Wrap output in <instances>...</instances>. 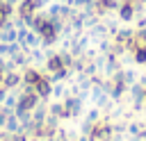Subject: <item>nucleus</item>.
Masks as SVG:
<instances>
[{
  "instance_id": "nucleus-1",
  "label": "nucleus",
  "mask_w": 146,
  "mask_h": 141,
  "mask_svg": "<svg viewBox=\"0 0 146 141\" xmlns=\"http://www.w3.org/2000/svg\"><path fill=\"white\" fill-rule=\"evenodd\" d=\"M16 11H18V16H21L23 20L30 23V20L39 14V0H21L18 7H16Z\"/></svg>"
},
{
  "instance_id": "nucleus-2",
  "label": "nucleus",
  "mask_w": 146,
  "mask_h": 141,
  "mask_svg": "<svg viewBox=\"0 0 146 141\" xmlns=\"http://www.w3.org/2000/svg\"><path fill=\"white\" fill-rule=\"evenodd\" d=\"M41 77H43V75H41L39 70H34V68H30V70H27V73L23 75V82H25V86H30V89H32V86H34V84H36V82H39Z\"/></svg>"
},
{
  "instance_id": "nucleus-3",
  "label": "nucleus",
  "mask_w": 146,
  "mask_h": 141,
  "mask_svg": "<svg viewBox=\"0 0 146 141\" xmlns=\"http://www.w3.org/2000/svg\"><path fill=\"white\" fill-rule=\"evenodd\" d=\"M132 52H135V59H137V64H146V48H135Z\"/></svg>"
},
{
  "instance_id": "nucleus-4",
  "label": "nucleus",
  "mask_w": 146,
  "mask_h": 141,
  "mask_svg": "<svg viewBox=\"0 0 146 141\" xmlns=\"http://www.w3.org/2000/svg\"><path fill=\"white\" fill-rule=\"evenodd\" d=\"M144 100H146V89H144Z\"/></svg>"
}]
</instances>
